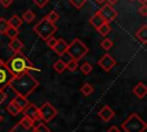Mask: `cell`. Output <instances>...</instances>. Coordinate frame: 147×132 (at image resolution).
Here are the masks:
<instances>
[{"mask_svg": "<svg viewBox=\"0 0 147 132\" xmlns=\"http://www.w3.org/2000/svg\"><path fill=\"white\" fill-rule=\"evenodd\" d=\"M33 132H51V129L45 124V123H39L37 126L32 127Z\"/></svg>", "mask_w": 147, "mask_h": 132, "instance_id": "29", "label": "cell"}, {"mask_svg": "<svg viewBox=\"0 0 147 132\" xmlns=\"http://www.w3.org/2000/svg\"><path fill=\"white\" fill-rule=\"evenodd\" d=\"M67 53L71 57V60L79 61L88 53V48L79 38H75L70 44H68Z\"/></svg>", "mask_w": 147, "mask_h": 132, "instance_id": "5", "label": "cell"}, {"mask_svg": "<svg viewBox=\"0 0 147 132\" xmlns=\"http://www.w3.org/2000/svg\"><path fill=\"white\" fill-rule=\"evenodd\" d=\"M5 64L14 77L24 72H29L30 70H36L33 63L22 52L14 53L13 56H10L7 62H5Z\"/></svg>", "mask_w": 147, "mask_h": 132, "instance_id": "2", "label": "cell"}, {"mask_svg": "<svg viewBox=\"0 0 147 132\" xmlns=\"http://www.w3.org/2000/svg\"><path fill=\"white\" fill-rule=\"evenodd\" d=\"M67 48H68V42H67L64 39L59 38L57 41H56V44H55V46H54V48H53V51H54L57 55L62 56V55H64V54L67 53Z\"/></svg>", "mask_w": 147, "mask_h": 132, "instance_id": "13", "label": "cell"}, {"mask_svg": "<svg viewBox=\"0 0 147 132\" xmlns=\"http://www.w3.org/2000/svg\"><path fill=\"white\" fill-rule=\"evenodd\" d=\"M95 1H96L98 3H100V5H101V3H105V2H106V0H95Z\"/></svg>", "mask_w": 147, "mask_h": 132, "instance_id": "42", "label": "cell"}, {"mask_svg": "<svg viewBox=\"0 0 147 132\" xmlns=\"http://www.w3.org/2000/svg\"><path fill=\"white\" fill-rule=\"evenodd\" d=\"M33 31L34 33L42 40H47L49 37H52L56 31H57V26L53 23H51L49 21H47L46 17H42L34 26H33Z\"/></svg>", "mask_w": 147, "mask_h": 132, "instance_id": "4", "label": "cell"}, {"mask_svg": "<svg viewBox=\"0 0 147 132\" xmlns=\"http://www.w3.org/2000/svg\"><path fill=\"white\" fill-rule=\"evenodd\" d=\"M53 69H54L56 72L62 73V72L67 69V67H65V62L62 61V60H57V61H55L54 64H53Z\"/></svg>", "mask_w": 147, "mask_h": 132, "instance_id": "22", "label": "cell"}, {"mask_svg": "<svg viewBox=\"0 0 147 132\" xmlns=\"http://www.w3.org/2000/svg\"><path fill=\"white\" fill-rule=\"evenodd\" d=\"M103 23H106L105 21H103V18L101 17V15L96 11L94 15H92L91 16V18H90V24L93 26V28H95V29H98L99 26H101Z\"/></svg>", "mask_w": 147, "mask_h": 132, "instance_id": "17", "label": "cell"}, {"mask_svg": "<svg viewBox=\"0 0 147 132\" xmlns=\"http://www.w3.org/2000/svg\"><path fill=\"white\" fill-rule=\"evenodd\" d=\"M136 38L144 45L147 44V25L146 24H142L136 32Z\"/></svg>", "mask_w": 147, "mask_h": 132, "instance_id": "15", "label": "cell"}, {"mask_svg": "<svg viewBox=\"0 0 147 132\" xmlns=\"http://www.w3.org/2000/svg\"><path fill=\"white\" fill-rule=\"evenodd\" d=\"M0 62H1V60H0Z\"/></svg>", "mask_w": 147, "mask_h": 132, "instance_id": "46", "label": "cell"}, {"mask_svg": "<svg viewBox=\"0 0 147 132\" xmlns=\"http://www.w3.org/2000/svg\"><path fill=\"white\" fill-rule=\"evenodd\" d=\"M122 129L125 132H145L147 124L138 114L133 112L122 123Z\"/></svg>", "mask_w": 147, "mask_h": 132, "instance_id": "3", "label": "cell"}, {"mask_svg": "<svg viewBox=\"0 0 147 132\" xmlns=\"http://www.w3.org/2000/svg\"><path fill=\"white\" fill-rule=\"evenodd\" d=\"M56 41H57V39H56L55 37H53V36H52V37H49V38L46 40V44H47V46H48L49 48H52V49H53V48H54V46H55V44H56Z\"/></svg>", "mask_w": 147, "mask_h": 132, "instance_id": "35", "label": "cell"}, {"mask_svg": "<svg viewBox=\"0 0 147 132\" xmlns=\"http://www.w3.org/2000/svg\"><path fill=\"white\" fill-rule=\"evenodd\" d=\"M8 28H9L8 21H7L5 17H0V33H1V34H5Z\"/></svg>", "mask_w": 147, "mask_h": 132, "instance_id": "31", "label": "cell"}, {"mask_svg": "<svg viewBox=\"0 0 147 132\" xmlns=\"http://www.w3.org/2000/svg\"><path fill=\"white\" fill-rule=\"evenodd\" d=\"M39 115H40V119H42L46 123H49L53 118L56 117L57 109L51 102H45L41 104V107H39Z\"/></svg>", "mask_w": 147, "mask_h": 132, "instance_id": "6", "label": "cell"}, {"mask_svg": "<svg viewBox=\"0 0 147 132\" xmlns=\"http://www.w3.org/2000/svg\"><path fill=\"white\" fill-rule=\"evenodd\" d=\"M87 0H69V2L76 8V9H80L85 3H86Z\"/></svg>", "mask_w": 147, "mask_h": 132, "instance_id": "32", "label": "cell"}, {"mask_svg": "<svg viewBox=\"0 0 147 132\" xmlns=\"http://www.w3.org/2000/svg\"><path fill=\"white\" fill-rule=\"evenodd\" d=\"M18 34H20V30L15 29V28H11V26H9L6 31V33H5V36H7L9 39L16 38V37H18Z\"/></svg>", "mask_w": 147, "mask_h": 132, "instance_id": "26", "label": "cell"}, {"mask_svg": "<svg viewBox=\"0 0 147 132\" xmlns=\"http://www.w3.org/2000/svg\"><path fill=\"white\" fill-rule=\"evenodd\" d=\"M139 13H140L141 16H147V6L141 5V7L139 8Z\"/></svg>", "mask_w": 147, "mask_h": 132, "instance_id": "37", "label": "cell"}, {"mask_svg": "<svg viewBox=\"0 0 147 132\" xmlns=\"http://www.w3.org/2000/svg\"><path fill=\"white\" fill-rule=\"evenodd\" d=\"M93 92H94V87H93L90 83H84L83 86L80 87V93H82L84 96H90Z\"/></svg>", "mask_w": 147, "mask_h": 132, "instance_id": "20", "label": "cell"}, {"mask_svg": "<svg viewBox=\"0 0 147 132\" xmlns=\"http://www.w3.org/2000/svg\"><path fill=\"white\" fill-rule=\"evenodd\" d=\"M46 18H47V21H49L51 23H53V24H55L57 21H59V18H60V15L57 14V11H55V10H51L46 16H45Z\"/></svg>", "mask_w": 147, "mask_h": 132, "instance_id": "24", "label": "cell"}, {"mask_svg": "<svg viewBox=\"0 0 147 132\" xmlns=\"http://www.w3.org/2000/svg\"><path fill=\"white\" fill-rule=\"evenodd\" d=\"M98 65H99L102 70H105L106 72H109V71L116 65V60H115L110 54L106 53V54H103V55L99 59Z\"/></svg>", "mask_w": 147, "mask_h": 132, "instance_id": "9", "label": "cell"}, {"mask_svg": "<svg viewBox=\"0 0 147 132\" xmlns=\"http://www.w3.org/2000/svg\"><path fill=\"white\" fill-rule=\"evenodd\" d=\"M6 99H7V94L5 93V91H1L0 90V104H2Z\"/></svg>", "mask_w": 147, "mask_h": 132, "instance_id": "38", "label": "cell"}, {"mask_svg": "<svg viewBox=\"0 0 147 132\" xmlns=\"http://www.w3.org/2000/svg\"><path fill=\"white\" fill-rule=\"evenodd\" d=\"M79 69H80L82 73H84V75H90V73L92 72V70H93V67H92L91 63H88V62H84V63L79 67Z\"/></svg>", "mask_w": 147, "mask_h": 132, "instance_id": "27", "label": "cell"}, {"mask_svg": "<svg viewBox=\"0 0 147 132\" xmlns=\"http://www.w3.org/2000/svg\"><path fill=\"white\" fill-rule=\"evenodd\" d=\"M18 123H20L25 130H31V129L34 126V121L31 119V118L28 117V116H23Z\"/></svg>", "mask_w": 147, "mask_h": 132, "instance_id": "19", "label": "cell"}, {"mask_svg": "<svg viewBox=\"0 0 147 132\" xmlns=\"http://www.w3.org/2000/svg\"><path fill=\"white\" fill-rule=\"evenodd\" d=\"M14 76L10 73V71L7 69L5 62H0V90L5 91V88L9 87V84Z\"/></svg>", "mask_w": 147, "mask_h": 132, "instance_id": "7", "label": "cell"}, {"mask_svg": "<svg viewBox=\"0 0 147 132\" xmlns=\"http://www.w3.org/2000/svg\"><path fill=\"white\" fill-rule=\"evenodd\" d=\"M98 116L103 121V122H109L114 116H115V112H114V110L109 107V106H103L100 110H99V112H98Z\"/></svg>", "mask_w": 147, "mask_h": 132, "instance_id": "11", "label": "cell"}, {"mask_svg": "<svg viewBox=\"0 0 147 132\" xmlns=\"http://www.w3.org/2000/svg\"><path fill=\"white\" fill-rule=\"evenodd\" d=\"M23 24V21L22 18L18 16V15H13L9 20H8V25L11 26V28H15V29H18L21 28Z\"/></svg>", "mask_w": 147, "mask_h": 132, "instance_id": "18", "label": "cell"}, {"mask_svg": "<svg viewBox=\"0 0 147 132\" xmlns=\"http://www.w3.org/2000/svg\"><path fill=\"white\" fill-rule=\"evenodd\" d=\"M65 67H67V69L69 70V71H71V72H74V71H76L77 69H78V61H75V60H70L69 62H67L65 63Z\"/></svg>", "mask_w": 147, "mask_h": 132, "instance_id": "30", "label": "cell"}, {"mask_svg": "<svg viewBox=\"0 0 147 132\" xmlns=\"http://www.w3.org/2000/svg\"><path fill=\"white\" fill-rule=\"evenodd\" d=\"M96 31H98L101 36H107V34L111 31V26H110L109 23H103L101 26H99V28L96 29Z\"/></svg>", "mask_w": 147, "mask_h": 132, "instance_id": "23", "label": "cell"}, {"mask_svg": "<svg viewBox=\"0 0 147 132\" xmlns=\"http://www.w3.org/2000/svg\"><path fill=\"white\" fill-rule=\"evenodd\" d=\"M8 47L14 52V53H18L22 51V48L24 47V44L21 39H18V37L16 38H13L9 40V44H8Z\"/></svg>", "mask_w": 147, "mask_h": 132, "instance_id": "16", "label": "cell"}, {"mask_svg": "<svg viewBox=\"0 0 147 132\" xmlns=\"http://www.w3.org/2000/svg\"><path fill=\"white\" fill-rule=\"evenodd\" d=\"M138 2H140L141 5H146V2H147V0H138Z\"/></svg>", "mask_w": 147, "mask_h": 132, "instance_id": "41", "label": "cell"}, {"mask_svg": "<svg viewBox=\"0 0 147 132\" xmlns=\"http://www.w3.org/2000/svg\"><path fill=\"white\" fill-rule=\"evenodd\" d=\"M106 1H107V3H108V5L113 6V5H116V3H117L119 0H106Z\"/></svg>", "mask_w": 147, "mask_h": 132, "instance_id": "40", "label": "cell"}, {"mask_svg": "<svg viewBox=\"0 0 147 132\" xmlns=\"http://www.w3.org/2000/svg\"><path fill=\"white\" fill-rule=\"evenodd\" d=\"M100 46H101L102 49H105V51H109V49L114 46V42H113L111 39H109V38H105V39L100 42Z\"/></svg>", "mask_w": 147, "mask_h": 132, "instance_id": "28", "label": "cell"}, {"mask_svg": "<svg viewBox=\"0 0 147 132\" xmlns=\"http://www.w3.org/2000/svg\"><path fill=\"white\" fill-rule=\"evenodd\" d=\"M11 102L16 106V108L22 112L26 107H28V104L30 103L29 101H28V98H24V96H20V95H16L13 100H11Z\"/></svg>", "mask_w": 147, "mask_h": 132, "instance_id": "14", "label": "cell"}, {"mask_svg": "<svg viewBox=\"0 0 147 132\" xmlns=\"http://www.w3.org/2000/svg\"><path fill=\"white\" fill-rule=\"evenodd\" d=\"M132 92L138 99H144L147 94V86L142 81H139L134 85V87L132 88Z\"/></svg>", "mask_w": 147, "mask_h": 132, "instance_id": "12", "label": "cell"}, {"mask_svg": "<svg viewBox=\"0 0 147 132\" xmlns=\"http://www.w3.org/2000/svg\"><path fill=\"white\" fill-rule=\"evenodd\" d=\"M107 132H119V129H118L116 125H113V126H110V127L107 130Z\"/></svg>", "mask_w": 147, "mask_h": 132, "instance_id": "39", "label": "cell"}, {"mask_svg": "<svg viewBox=\"0 0 147 132\" xmlns=\"http://www.w3.org/2000/svg\"><path fill=\"white\" fill-rule=\"evenodd\" d=\"M6 110H7V111H8V112H9L11 116H17L18 114H21V111H20V110L16 108V106H15V104H14L11 101H10V102H9V103L6 106Z\"/></svg>", "mask_w": 147, "mask_h": 132, "instance_id": "25", "label": "cell"}, {"mask_svg": "<svg viewBox=\"0 0 147 132\" xmlns=\"http://www.w3.org/2000/svg\"><path fill=\"white\" fill-rule=\"evenodd\" d=\"M98 13L101 15V17L103 18V21H105L106 23H110V22L115 21V18L117 17V11H116V9H115L113 6L108 5V3H105V5L101 7V9L98 10Z\"/></svg>", "mask_w": 147, "mask_h": 132, "instance_id": "8", "label": "cell"}, {"mask_svg": "<svg viewBox=\"0 0 147 132\" xmlns=\"http://www.w3.org/2000/svg\"><path fill=\"white\" fill-rule=\"evenodd\" d=\"M2 121H3V116H2V115H1V114H0V123H1V122H2Z\"/></svg>", "mask_w": 147, "mask_h": 132, "instance_id": "43", "label": "cell"}, {"mask_svg": "<svg viewBox=\"0 0 147 132\" xmlns=\"http://www.w3.org/2000/svg\"><path fill=\"white\" fill-rule=\"evenodd\" d=\"M22 112H23V115H24V116L30 117V118H31V119H33L34 122H37V121H39V119H40L39 108H38L36 104L31 103V102L28 104V107H26Z\"/></svg>", "mask_w": 147, "mask_h": 132, "instance_id": "10", "label": "cell"}, {"mask_svg": "<svg viewBox=\"0 0 147 132\" xmlns=\"http://www.w3.org/2000/svg\"><path fill=\"white\" fill-rule=\"evenodd\" d=\"M8 132H25V129H24L20 123H16Z\"/></svg>", "mask_w": 147, "mask_h": 132, "instance_id": "33", "label": "cell"}, {"mask_svg": "<svg viewBox=\"0 0 147 132\" xmlns=\"http://www.w3.org/2000/svg\"><path fill=\"white\" fill-rule=\"evenodd\" d=\"M22 21L23 22H26V23H31L34 18H36V15H34V13L32 11V10H30V9H28V10H25L24 13H23V15H22Z\"/></svg>", "mask_w": 147, "mask_h": 132, "instance_id": "21", "label": "cell"}, {"mask_svg": "<svg viewBox=\"0 0 147 132\" xmlns=\"http://www.w3.org/2000/svg\"><path fill=\"white\" fill-rule=\"evenodd\" d=\"M38 86L39 81L30 72H24L15 76L9 84V87L16 95L24 98H28L30 94H32Z\"/></svg>", "mask_w": 147, "mask_h": 132, "instance_id": "1", "label": "cell"}, {"mask_svg": "<svg viewBox=\"0 0 147 132\" xmlns=\"http://www.w3.org/2000/svg\"><path fill=\"white\" fill-rule=\"evenodd\" d=\"M25 132H33L32 130H25Z\"/></svg>", "mask_w": 147, "mask_h": 132, "instance_id": "44", "label": "cell"}, {"mask_svg": "<svg viewBox=\"0 0 147 132\" xmlns=\"http://www.w3.org/2000/svg\"><path fill=\"white\" fill-rule=\"evenodd\" d=\"M130 1H134V0H130Z\"/></svg>", "mask_w": 147, "mask_h": 132, "instance_id": "45", "label": "cell"}, {"mask_svg": "<svg viewBox=\"0 0 147 132\" xmlns=\"http://www.w3.org/2000/svg\"><path fill=\"white\" fill-rule=\"evenodd\" d=\"M49 0H33V3L38 7V8H44L48 5Z\"/></svg>", "mask_w": 147, "mask_h": 132, "instance_id": "34", "label": "cell"}, {"mask_svg": "<svg viewBox=\"0 0 147 132\" xmlns=\"http://www.w3.org/2000/svg\"><path fill=\"white\" fill-rule=\"evenodd\" d=\"M11 3H13V0H0V5L3 8H8Z\"/></svg>", "mask_w": 147, "mask_h": 132, "instance_id": "36", "label": "cell"}]
</instances>
